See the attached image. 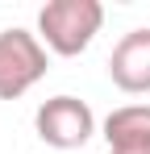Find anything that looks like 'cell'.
Listing matches in <instances>:
<instances>
[{
  "label": "cell",
  "instance_id": "3",
  "mask_svg": "<svg viewBox=\"0 0 150 154\" xmlns=\"http://www.w3.org/2000/svg\"><path fill=\"white\" fill-rule=\"evenodd\" d=\"M33 129H38V137H42L46 146H54V150H79V146L96 133V112L88 108V100H79V96H50L46 104H38Z\"/></svg>",
  "mask_w": 150,
  "mask_h": 154
},
{
  "label": "cell",
  "instance_id": "4",
  "mask_svg": "<svg viewBox=\"0 0 150 154\" xmlns=\"http://www.w3.org/2000/svg\"><path fill=\"white\" fill-rule=\"evenodd\" d=\"M108 79L129 92V96H146L150 92V25L129 29L108 54Z\"/></svg>",
  "mask_w": 150,
  "mask_h": 154
},
{
  "label": "cell",
  "instance_id": "2",
  "mask_svg": "<svg viewBox=\"0 0 150 154\" xmlns=\"http://www.w3.org/2000/svg\"><path fill=\"white\" fill-rule=\"evenodd\" d=\"M46 46L38 33L13 25L0 33V100H17L25 96L38 79L46 75Z\"/></svg>",
  "mask_w": 150,
  "mask_h": 154
},
{
  "label": "cell",
  "instance_id": "1",
  "mask_svg": "<svg viewBox=\"0 0 150 154\" xmlns=\"http://www.w3.org/2000/svg\"><path fill=\"white\" fill-rule=\"evenodd\" d=\"M104 25V4L100 0H50L38 13V38L42 46L63 58H75L92 46V38Z\"/></svg>",
  "mask_w": 150,
  "mask_h": 154
},
{
  "label": "cell",
  "instance_id": "5",
  "mask_svg": "<svg viewBox=\"0 0 150 154\" xmlns=\"http://www.w3.org/2000/svg\"><path fill=\"white\" fill-rule=\"evenodd\" d=\"M108 154H150V104H121L104 117Z\"/></svg>",
  "mask_w": 150,
  "mask_h": 154
}]
</instances>
